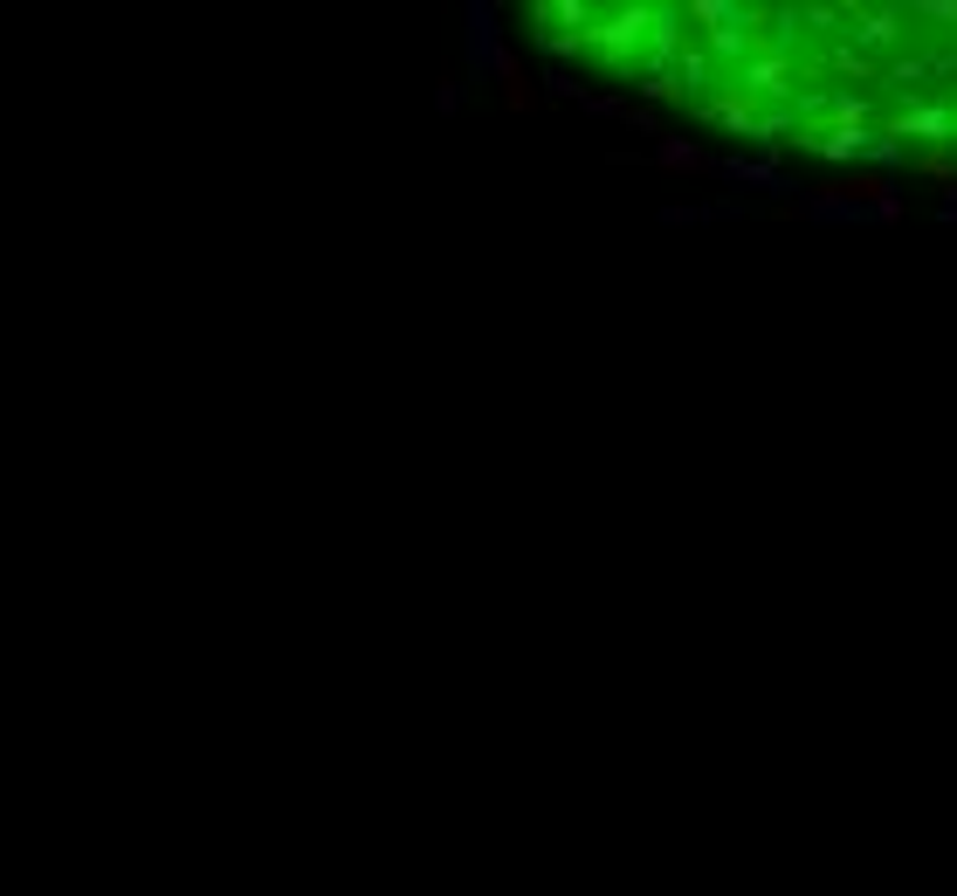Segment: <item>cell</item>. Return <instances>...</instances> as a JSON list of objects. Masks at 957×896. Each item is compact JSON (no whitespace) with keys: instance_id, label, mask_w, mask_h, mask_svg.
<instances>
[{"instance_id":"1","label":"cell","mask_w":957,"mask_h":896,"mask_svg":"<svg viewBox=\"0 0 957 896\" xmlns=\"http://www.w3.org/2000/svg\"><path fill=\"white\" fill-rule=\"evenodd\" d=\"M461 56H469V76H497L503 69V29H497V8L489 0H469V14H461Z\"/></svg>"},{"instance_id":"2","label":"cell","mask_w":957,"mask_h":896,"mask_svg":"<svg viewBox=\"0 0 957 896\" xmlns=\"http://www.w3.org/2000/svg\"><path fill=\"white\" fill-rule=\"evenodd\" d=\"M792 214L799 221H820V228H861V221H875V208L847 187V179H841V187H820V193H799Z\"/></svg>"},{"instance_id":"3","label":"cell","mask_w":957,"mask_h":896,"mask_svg":"<svg viewBox=\"0 0 957 896\" xmlns=\"http://www.w3.org/2000/svg\"><path fill=\"white\" fill-rule=\"evenodd\" d=\"M716 179H731V187H752V193H792V179L771 166V159H716Z\"/></svg>"},{"instance_id":"4","label":"cell","mask_w":957,"mask_h":896,"mask_svg":"<svg viewBox=\"0 0 957 896\" xmlns=\"http://www.w3.org/2000/svg\"><path fill=\"white\" fill-rule=\"evenodd\" d=\"M655 166H661V173H716V159H710L696 139H661V145H655Z\"/></svg>"},{"instance_id":"5","label":"cell","mask_w":957,"mask_h":896,"mask_svg":"<svg viewBox=\"0 0 957 896\" xmlns=\"http://www.w3.org/2000/svg\"><path fill=\"white\" fill-rule=\"evenodd\" d=\"M497 76H503V104H510V111H531V104H537V84H531L524 69H516V56H503Z\"/></svg>"},{"instance_id":"6","label":"cell","mask_w":957,"mask_h":896,"mask_svg":"<svg viewBox=\"0 0 957 896\" xmlns=\"http://www.w3.org/2000/svg\"><path fill=\"white\" fill-rule=\"evenodd\" d=\"M902 132H923V139H950V111H902Z\"/></svg>"},{"instance_id":"7","label":"cell","mask_w":957,"mask_h":896,"mask_svg":"<svg viewBox=\"0 0 957 896\" xmlns=\"http://www.w3.org/2000/svg\"><path fill=\"white\" fill-rule=\"evenodd\" d=\"M545 90H552V97H572V104H586V84H579L572 69H545Z\"/></svg>"},{"instance_id":"8","label":"cell","mask_w":957,"mask_h":896,"mask_svg":"<svg viewBox=\"0 0 957 896\" xmlns=\"http://www.w3.org/2000/svg\"><path fill=\"white\" fill-rule=\"evenodd\" d=\"M434 111H442V118H455V111H461V84H455V76H448L442 90H434Z\"/></svg>"},{"instance_id":"9","label":"cell","mask_w":957,"mask_h":896,"mask_svg":"<svg viewBox=\"0 0 957 896\" xmlns=\"http://www.w3.org/2000/svg\"><path fill=\"white\" fill-rule=\"evenodd\" d=\"M937 221H950V228H957V193H944V208H937Z\"/></svg>"}]
</instances>
